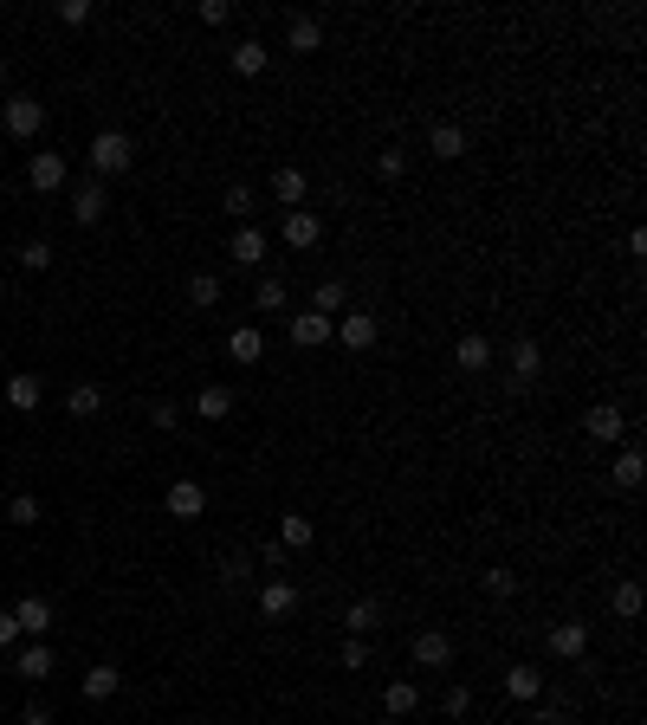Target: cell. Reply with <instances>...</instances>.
Here are the masks:
<instances>
[{"instance_id":"obj_1","label":"cell","mask_w":647,"mask_h":725,"mask_svg":"<svg viewBox=\"0 0 647 725\" xmlns=\"http://www.w3.org/2000/svg\"><path fill=\"white\" fill-rule=\"evenodd\" d=\"M0 130H7L13 143H33V136L46 130V104H39L33 91H7V98H0Z\"/></svg>"},{"instance_id":"obj_2","label":"cell","mask_w":647,"mask_h":725,"mask_svg":"<svg viewBox=\"0 0 647 725\" xmlns=\"http://www.w3.org/2000/svg\"><path fill=\"white\" fill-rule=\"evenodd\" d=\"M130 162H136V143L123 130H98V136H91V175H98V182L130 175Z\"/></svg>"},{"instance_id":"obj_3","label":"cell","mask_w":647,"mask_h":725,"mask_svg":"<svg viewBox=\"0 0 647 725\" xmlns=\"http://www.w3.org/2000/svg\"><path fill=\"white\" fill-rule=\"evenodd\" d=\"M492 363H499V350H492L486 331H460L453 337V369H460V376H486Z\"/></svg>"},{"instance_id":"obj_4","label":"cell","mask_w":647,"mask_h":725,"mask_svg":"<svg viewBox=\"0 0 647 725\" xmlns=\"http://www.w3.org/2000/svg\"><path fill=\"white\" fill-rule=\"evenodd\" d=\"M337 337L343 350H350V357H363V350H376V337H382V324H376V311H343L337 318Z\"/></svg>"},{"instance_id":"obj_5","label":"cell","mask_w":647,"mask_h":725,"mask_svg":"<svg viewBox=\"0 0 647 725\" xmlns=\"http://www.w3.org/2000/svg\"><path fill=\"white\" fill-rule=\"evenodd\" d=\"M505 363H512V389H531L544 376V344L538 337H512L505 344Z\"/></svg>"},{"instance_id":"obj_6","label":"cell","mask_w":647,"mask_h":725,"mask_svg":"<svg viewBox=\"0 0 647 725\" xmlns=\"http://www.w3.org/2000/svg\"><path fill=\"white\" fill-rule=\"evenodd\" d=\"M279 240L292 246V253H311V246L324 240V221H318L311 208H285V214H279Z\"/></svg>"},{"instance_id":"obj_7","label":"cell","mask_w":647,"mask_h":725,"mask_svg":"<svg viewBox=\"0 0 647 725\" xmlns=\"http://www.w3.org/2000/svg\"><path fill=\"white\" fill-rule=\"evenodd\" d=\"M65 214H72L78 227H98L104 214H110V188L98 182V175H91V182H78V188H72V208H65Z\"/></svg>"},{"instance_id":"obj_8","label":"cell","mask_w":647,"mask_h":725,"mask_svg":"<svg viewBox=\"0 0 647 725\" xmlns=\"http://www.w3.org/2000/svg\"><path fill=\"white\" fill-rule=\"evenodd\" d=\"M26 182H33V195H59V188L72 182V162L52 156V149H39V156L26 162Z\"/></svg>"},{"instance_id":"obj_9","label":"cell","mask_w":647,"mask_h":725,"mask_svg":"<svg viewBox=\"0 0 647 725\" xmlns=\"http://www.w3.org/2000/svg\"><path fill=\"white\" fill-rule=\"evenodd\" d=\"M408 654H415V667L440 674V667H453V635H447V628H421V635H415V648H408Z\"/></svg>"},{"instance_id":"obj_10","label":"cell","mask_w":647,"mask_h":725,"mask_svg":"<svg viewBox=\"0 0 647 725\" xmlns=\"http://www.w3.org/2000/svg\"><path fill=\"white\" fill-rule=\"evenodd\" d=\"M330 331H337V318H318V311H298L292 324H285V337H292V350H324Z\"/></svg>"},{"instance_id":"obj_11","label":"cell","mask_w":647,"mask_h":725,"mask_svg":"<svg viewBox=\"0 0 647 725\" xmlns=\"http://www.w3.org/2000/svg\"><path fill=\"white\" fill-rule=\"evenodd\" d=\"M78 693H85V706H104V700H117V693H123V667H110V661L85 667V680H78Z\"/></svg>"},{"instance_id":"obj_12","label":"cell","mask_w":647,"mask_h":725,"mask_svg":"<svg viewBox=\"0 0 647 725\" xmlns=\"http://www.w3.org/2000/svg\"><path fill=\"white\" fill-rule=\"evenodd\" d=\"M583 434H589V441H622V434H628V415L615 402H596V408H583Z\"/></svg>"},{"instance_id":"obj_13","label":"cell","mask_w":647,"mask_h":725,"mask_svg":"<svg viewBox=\"0 0 647 725\" xmlns=\"http://www.w3.org/2000/svg\"><path fill=\"white\" fill-rule=\"evenodd\" d=\"M227 259H233L240 272H253L259 259H266V227H253V221H246V227H233V240H227Z\"/></svg>"},{"instance_id":"obj_14","label":"cell","mask_w":647,"mask_h":725,"mask_svg":"<svg viewBox=\"0 0 647 725\" xmlns=\"http://www.w3.org/2000/svg\"><path fill=\"white\" fill-rule=\"evenodd\" d=\"M544 648L557 654V661H583V654H589V622H557L544 635Z\"/></svg>"},{"instance_id":"obj_15","label":"cell","mask_w":647,"mask_h":725,"mask_svg":"<svg viewBox=\"0 0 647 725\" xmlns=\"http://www.w3.org/2000/svg\"><path fill=\"white\" fill-rule=\"evenodd\" d=\"M162 505H169V518H201V512H208V486H201V480H175Z\"/></svg>"},{"instance_id":"obj_16","label":"cell","mask_w":647,"mask_h":725,"mask_svg":"<svg viewBox=\"0 0 647 725\" xmlns=\"http://www.w3.org/2000/svg\"><path fill=\"white\" fill-rule=\"evenodd\" d=\"M285 46L305 59V52H324V20H311V13H292L285 20Z\"/></svg>"},{"instance_id":"obj_17","label":"cell","mask_w":647,"mask_h":725,"mask_svg":"<svg viewBox=\"0 0 647 725\" xmlns=\"http://www.w3.org/2000/svg\"><path fill=\"white\" fill-rule=\"evenodd\" d=\"M227 65H233V78H259L272 65V46H266V39H240V46L227 52Z\"/></svg>"},{"instance_id":"obj_18","label":"cell","mask_w":647,"mask_h":725,"mask_svg":"<svg viewBox=\"0 0 647 725\" xmlns=\"http://www.w3.org/2000/svg\"><path fill=\"white\" fill-rule=\"evenodd\" d=\"M505 693H512L518 706H531V700H544V667H531V661H518L512 674H505Z\"/></svg>"},{"instance_id":"obj_19","label":"cell","mask_w":647,"mask_h":725,"mask_svg":"<svg viewBox=\"0 0 647 725\" xmlns=\"http://www.w3.org/2000/svg\"><path fill=\"white\" fill-rule=\"evenodd\" d=\"M13 622H20V635H46V628H52V603H46V596H20V603H13Z\"/></svg>"},{"instance_id":"obj_20","label":"cell","mask_w":647,"mask_h":725,"mask_svg":"<svg viewBox=\"0 0 647 725\" xmlns=\"http://www.w3.org/2000/svg\"><path fill=\"white\" fill-rule=\"evenodd\" d=\"M298 609V583L292 577H272L266 590H259V615H272V622H279V615H292Z\"/></svg>"},{"instance_id":"obj_21","label":"cell","mask_w":647,"mask_h":725,"mask_svg":"<svg viewBox=\"0 0 647 725\" xmlns=\"http://www.w3.org/2000/svg\"><path fill=\"white\" fill-rule=\"evenodd\" d=\"M272 195H279L285 208H305V195H311L305 169H292V162H279V169H272Z\"/></svg>"},{"instance_id":"obj_22","label":"cell","mask_w":647,"mask_h":725,"mask_svg":"<svg viewBox=\"0 0 647 725\" xmlns=\"http://www.w3.org/2000/svg\"><path fill=\"white\" fill-rule=\"evenodd\" d=\"M65 415L98 421L104 415V389H98V382H72V389H65Z\"/></svg>"},{"instance_id":"obj_23","label":"cell","mask_w":647,"mask_h":725,"mask_svg":"<svg viewBox=\"0 0 647 725\" xmlns=\"http://www.w3.org/2000/svg\"><path fill=\"white\" fill-rule=\"evenodd\" d=\"M227 357H233V363H259V357H266V337H259V324H233V331H227Z\"/></svg>"},{"instance_id":"obj_24","label":"cell","mask_w":647,"mask_h":725,"mask_svg":"<svg viewBox=\"0 0 647 725\" xmlns=\"http://www.w3.org/2000/svg\"><path fill=\"white\" fill-rule=\"evenodd\" d=\"M13 674L20 680H52V648L46 641H26V648L13 654Z\"/></svg>"},{"instance_id":"obj_25","label":"cell","mask_w":647,"mask_h":725,"mask_svg":"<svg viewBox=\"0 0 647 725\" xmlns=\"http://www.w3.org/2000/svg\"><path fill=\"white\" fill-rule=\"evenodd\" d=\"M428 149H434L440 162H460V156H466V130H460V123H447V117H440L434 130H428Z\"/></svg>"},{"instance_id":"obj_26","label":"cell","mask_w":647,"mask_h":725,"mask_svg":"<svg viewBox=\"0 0 647 725\" xmlns=\"http://www.w3.org/2000/svg\"><path fill=\"white\" fill-rule=\"evenodd\" d=\"M343 305H350V285H343V279H318L311 311H318V318H343Z\"/></svg>"},{"instance_id":"obj_27","label":"cell","mask_w":647,"mask_h":725,"mask_svg":"<svg viewBox=\"0 0 647 725\" xmlns=\"http://www.w3.org/2000/svg\"><path fill=\"white\" fill-rule=\"evenodd\" d=\"M195 415L201 421H227L233 415V389H227V382H208V389L195 395Z\"/></svg>"},{"instance_id":"obj_28","label":"cell","mask_w":647,"mask_h":725,"mask_svg":"<svg viewBox=\"0 0 647 725\" xmlns=\"http://www.w3.org/2000/svg\"><path fill=\"white\" fill-rule=\"evenodd\" d=\"M609 480L622 486V492H635L641 480H647V460H641V447H622V454H615V467H609Z\"/></svg>"},{"instance_id":"obj_29","label":"cell","mask_w":647,"mask_h":725,"mask_svg":"<svg viewBox=\"0 0 647 725\" xmlns=\"http://www.w3.org/2000/svg\"><path fill=\"white\" fill-rule=\"evenodd\" d=\"M382 706H389L395 719L421 713V687H415V680H389V687H382Z\"/></svg>"},{"instance_id":"obj_30","label":"cell","mask_w":647,"mask_h":725,"mask_svg":"<svg viewBox=\"0 0 647 725\" xmlns=\"http://www.w3.org/2000/svg\"><path fill=\"white\" fill-rule=\"evenodd\" d=\"M382 628V609L369 603V596H356L350 609H343V635H376Z\"/></svg>"},{"instance_id":"obj_31","label":"cell","mask_w":647,"mask_h":725,"mask_svg":"<svg viewBox=\"0 0 647 725\" xmlns=\"http://www.w3.org/2000/svg\"><path fill=\"white\" fill-rule=\"evenodd\" d=\"M39 395H46V389H39V376H33V369H20V376H7V402L20 408V415H33V408H39Z\"/></svg>"},{"instance_id":"obj_32","label":"cell","mask_w":647,"mask_h":725,"mask_svg":"<svg viewBox=\"0 0 647 725\" xmlns=\"http://www.w3.org/2000/svg\"><path fill=\"white\" fill-rule=\"evenodd\" d=\"M188 305H195V311H214L220 305V272H188Z\"/></svg>"},{"instance_id":"obj_33","label":"cell","mask_w":647,"mask_h":725,"mask_svg":"<svg viewBox=\"0 0 647 725\" xmlns=\"http://www.w3.org/2000/svg\"><path fill=\"white\" fill-rule=\"evenodd\" d=\"M285 305H292V292H285V279H279V272H266V279L253 285V311H285Z\"/></svg>"},{"instance_id":"obj_34","label":"cell","mask_w":647,"mask_h":725,"mask_svg":"<svg viewBox=\"0 0 647 725\" xmlns=\"http://www.w3.org/2000/svg\"><path fill=\"white\" fill-rule=\"evenodd\" d=\"M609 609H615V622H635V615H641V583L622 577V583L609 590Z\"/></svg>"},{"instance_id":"obj_35","label":"cell","mask_w":647,"mask_h":725,"mask_svg":"<svg viewBox=\"0 0 647 725\" xmlns=\"http://www.w3.org/2000/svg\"><path fill=\"white\" fill-rule=\"evenodd\" d=\"M311 538H318V525H311V518H298V512L279 518V544H285V551H305Z\"/></svg>"},{"instance_id":"obj_36","label":"cell","mask_w":647,"mask_h":725,"mask_svg":"<svg viewBox=\"0 0 647 725\" xmlns=\"http://www.w3.org/2000/svg\"><path fill=\"white\" fill-rule=\"evenodd\" d=\"M220 214H233V221L246 227V221H253V188H246V182H233L227 195H220Z\"/></svg>"},{"instance_id":"obj_37","label":"cell","mask_w":647,"mask_h":725,"mask_svg":"<svg viewBox=\"0 0 647 725\" xmlns=\"http://www.w3.org/2000/svg\"><path fill=\"white\" fill-rule=\"evenodd\" d=\"M7 525H39V492H13L7 499Z\"/></svg>"},{"instance_id":"obj_38","label":"cell","mask_w":647,"mask_h":725,"mask_svg":"<svg viewBox=\"0 0 647 725\" xmlns=\"http://www.w3.org/2000/svg\"><path fill=\"white\" fill-rule=\"evenodd\" d=\"M52 259H59V253H52V240H26V246H20V266H26V272H46Z\"/></svg>"},{"instance_id":"obj_39","label":"cell","mask_w":647,"mask_h":725,"mask_svg":"<svg viewBox=\"0 0 647 725\" xmlns=\"http://www.w3.org/2000/svg\"><path fill=\"white\" fill-rule=\"evenodd\" d=\"M149 428H156V434H175V428H182V408H175V402H149Z\"/></svg>"},{"instance_id":"obj_40","label":"cell","mask_w":647,"mask_h":725,"mask_svg":"<svg viewBox=\"0 0 647 725\" xmlns=\"http://www.w3.org/2000/svg\"><path fill=\"white\" fill-rule=\"evenodd\" d=\"M376 175H382V182H402V175H408V156H402V149H382V156H376Z\"/></svg>"},{"instance_id":"obj_41","label":"cell","mask_w":647,"mask_h":725,"mask_svg":"<svg viewBox=\"0 0 647 725\" xmlns=\"http://www.w3.org/2000/svg\"><path fill=\"white\" fill-rule=\"evenodd\" d=\"M343 667H350V674H363V667H369V641L363 635H343Z\"/></svg>"},{"instance_id":"obj_42","label":"cell","mask_w":647,"mask_h":725,"mask_svg":"<svg viewBox=\"0 0 647 725\" xmlns=\"http://www.w3.org/2000/svg\"><path fill=\"white\" fill-rule=\"evenodd\" d=\"M440 706H447V719H466V713H473V687H447V700H440Z\"/></svg>"},{"instance_id":"obj_43","label":"cell","mask_w":647,"mask_h":725,"mask_svg":"<svg viewBox=\"0 0 647 725\" xmlns=\"http://www.w3.org/2000/svg\"><path fill=\"white\" fill-rule=\"evenodd\" d=\"M59 20L65 26H91V0H59Z\"/></svg>"},{"instance_id":"obj_44","label":"cell","mask_w":647,"mask_h":725,"mask_svg":"<svg viewBox=\"0 0 647 725\" xmlns=\"http://www.w3.org/2000/svg\"><path fill=\"white\" fill-rule=\"evenodd\" d=\"M246 577H253V570H246V557H227V564H220V583H227V590H240Z\"/></svg>"},{"instance_id":"obj_45","label":"cell","mask_w":647,"mask_h":725,"mask_svg":"<svg viewBox=\"0 0 647 725\" xmlns=\"http://www.w3.org/2000/svg\"><path fill=\"white\" fill-rule=\"evenodd\" d=\"M227 20H233L227 0H201V26H227Z\"/></svg>"},{"instance_id":"obj_46","label":"cell","mask_w":647,"mask_h":725,"mask_svg":"<svg viewBox=\"0 0 647 725\" xmlns=\"http://www.w3.org/2000/svg\"><path fill=\"white\" fill-rule=\"evenodd\" d=\"M285 557H292V551H285L279 538H266V544H259V564H266V570H285Z\"/></svg>"},{"instance_id":"obj_47","label":"cell","mask_w":647,"mask_h":725,"mask_svg":"<svg viewBox=\"0 0 647 725\" xmlns=\"http://www.w3.org/2000/svg\"><path fill=\"white\" fill-rule=\"evenodd\" d=\"M512 590H518L512 570H486V596H512Z\"/></svg>"},{"instance_id":"obj_48","label":"cell","mask_w":647,"mask_h":725,"mask_svg":"<svg viewBox=\"0 0 647 725\" xmlns=\"http://www.w3.org/2000/svg\"><path fill=\"white\" fill-rule=\"evenodd\" d=\"M20 641V622H13V609H0V648H13Z\"/></svg>"},{"instance_id":"obj_49","label":"cell","mask_w":647,"mask_h":725,"mask_svg":"<svg viewBox=\"0 0 647 725\" xmlns=\"http://www.w3.org/2000/svg\"><path fill=\"white\" fill-rule=\"evenodd\" d=\"M26 725H52V706H46V700H33V706H26Z\"/></svg>"},{"instance_id":"obj_50","label":"cell","mask_w":647,"mask_h":725,"mask_svg":"<svg viewBox=\"0 0 647 725\" xmlns=\"http://www.w3.org/2000/svg\"><path fill=\"white\" fill-rule=\"evenodd\" d=\"M531 725H570V713H563V706H544V713L531 719Z\"/></svg>"},{"instance_id":"obj_51","label":"cell","mask_w":647,"mask_h":725,"mask_svg":"<svg viewBox=\"0 0 647 725\" xmlns=\"http://www.w3.org/2000/svg\"><path fill=\"white\" fill-rule=\"evenodd\" d=\"M0 305H7V279H0Z\"/></svg>"},{"instance_id":"obj_52","label":"cell","mask_w":647,"mask_h":725,"mask_svg":"<svg viewBox=\"0 0 647 725\" xmlns=\"http://www.w3.org/2000/svg\"><path fill=\"white\" fill-rule=\"evenodd\" d=\"M0 195H7V175H0Z\"/></svg>"}]
</instances>
